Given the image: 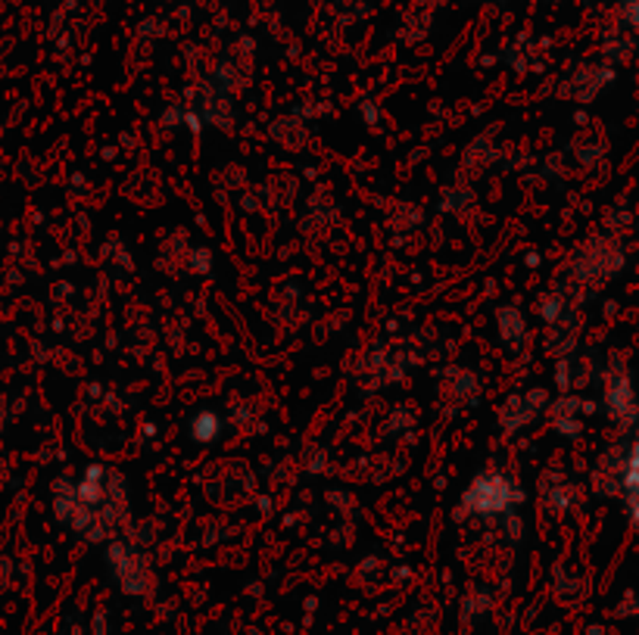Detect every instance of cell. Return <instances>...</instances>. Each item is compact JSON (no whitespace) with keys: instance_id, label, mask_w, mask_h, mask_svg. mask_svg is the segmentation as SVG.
<instances>
[{"instance_id":"6da1fadb","label":"cell","mask_w":639,"mask_h":635,"mask_svg":"<svg viewBox=\"0 0 639 635\" xmlns=\"http://www.w3.org/2000/svg\"><path fill=\"white\" fill-rule=\"evenodd\" d=\"M630 16H634V23L639 25V0H630Z\"/></svg>"}]
</instances>
